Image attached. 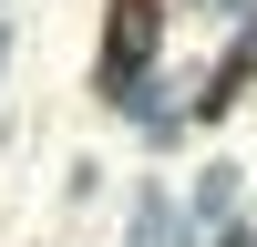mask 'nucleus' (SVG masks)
<instances>
[{
	"instance_id": "1",
	"label": "nucleus",
	"mask_w": 257,
	"mask_h": 247,
	"mask_svg": "<svg viewBox=\"0 0 257 247\" xmlns=\"http://www.w3.org/2000/svg\"><path fill=\"white\" fill-rule=\"evenodd\" d=\"M144 52H155V0H113V72H134Z\"/></svg>"
}]
</instances>
